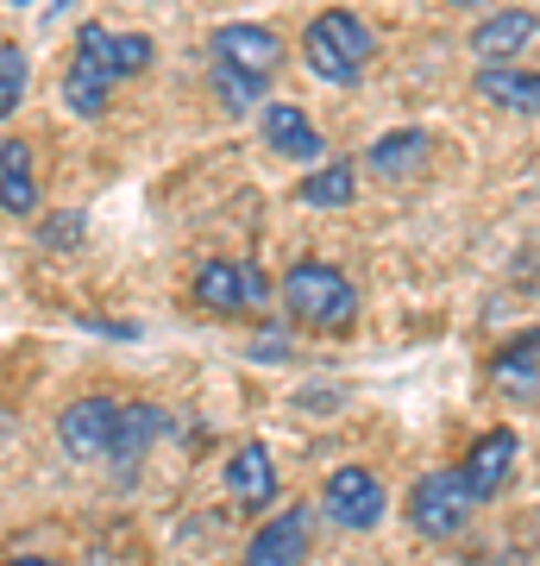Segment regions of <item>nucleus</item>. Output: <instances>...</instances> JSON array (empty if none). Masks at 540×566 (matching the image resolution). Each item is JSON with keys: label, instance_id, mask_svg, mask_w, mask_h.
Returning a JSON list of instances; mask_svg holds the SVG:
<instances>
[{"label": "nucleus", "instance_id": "nucleus-1", "mask_svg": "<svg viewBox=\"0 0 540 566\" xmlns=\"http://www.w3.org/2000/svg\"><path fill=\"white\" fill-rule=\"evenodd\" d=\"M151 70V39L145 32H114V25H76V57L63 70V107L76 114V120H95L107 114V95H114V82L139 76Z\"/></svg>", "mask_w": 540, "mask_h": 566}, {"label": "nucleus", "instance_id": "nucleus-2", "mask_svg": "<svg viewBox=\"0 0 540 566\" xmlns=\"http://www.w3.org/2000/svg\"><path fill=\"white\" fill-rule=\"evenodd\" d=\"M283 308H289L301 327H315V334H346V327L359 322V290L346 283L340 264L301 259V264H289V277H283Z\"/></svg>", "mask_w": 540, "mask_h": 566}, {"label": "nucleus", "instance_id": "nucleus-3", "mask_svg": "<svg viewBox=\"0 0 540 566\" xmlns=\"http://www.w3.org/2000/svg\"><path fill=\"white\" fill-rule=\"evenodd\" d=\"M301 57H308V70H315L320 82L352 88V82H359V70L371 63V32H364L359 13L333 7V13H320V20L301 32Z\"/></svg>", "mask_w": 540, "mask_h": 566}, {"label": "nucleus", "instance_id": "nucleus-4", "mask_svg": "<svg viewBox=\"0 0 540 566\" xmlns=\"http://www.w3.org/2000/svg\"><path fill=\"white\" fill-rule=\"evenodd\" d=\"M472 510H478V497H472V485H465L459 472H427V479L409 491V523H415V535H427V542L465 535Z\"/></svg>", "mask_w": 540, "mask_h": 566}, {"label": "nucleus", "instance_id": "nucleus-5", "mask_svg": "<svg viewBox=\"0 0 540 566\" xmlns=\"http://www.w3.org/2000/svg\"><path fill=\"white\" fill-rule=\"evenodd\" d=\"M195 303L208 315H264L271 308V277L245 259H221L195 271Z\"/></svg>", "mask_w": 540, "mask_h": 566}, {"label": "nucleus", "instance_id": "nucleus-6", "mask_svg": "<svg viewBox=\"0 0 540 566\" xmlns=\"http://www.w3.org/2000/svg\"><path fill=\"white\" fill-rule=\"evenodd\" d=\"M320 510H327V523L340 528H378L383 523V485L378 472H364V465H340L327 491H320Z\"/></svg>", "mask_w": 540, "mask_h": 566}, {"label": "nucleus", "instance_id": "nucleus-7", "mask_svg": "<svg viewBox=\"0 0 540 566\" xmlns=\"http://www.w3.org/2000/svg\"><path fill=\"white\" fill-rule=\"evenodd\" d=\"M114 422H120V403L107 397H82V403L63 409L57 441L70 460H114Z\"/></svg>", "mask_w": 540, "mask_h": 566}, {"label": "nucleus", "instance_id": "nucleus-8", "mask_svg": "<svg viewBox=\"0 0 540 566\" xmlns=\"http://www.w3.org/2000/svg\"><path fill=\"white\" fill-rule=\"evenodd\" d=\"M214 63L221 70H240V76L252 82H271L277 76V63H283V39L277 32H264V25H221L214 32Z\"/></svg>", "mask_w": 540, "mask_h": 566}, {"label": "nucleus", "instance_id": "nucleus-9", "mask_svg": "<svg viewBox=\"0 0 540 566\" xmlns=\"http://www.w3.org/2000/svg\"><path fill=\"white\" fill-rule=\"evenodd\" d=\"M308 542H315V510L289 504L277 523H264L245 547V566H301L308 560Z\"/></svg>", "mask_w": 540, "mask_h": 566}, {"label": "nucleus", "instance_id": "nucleus-10", "mask_svg": "<svg viewBox=\"0 0 540 566\" xmlns=\"http://www.w3.org/2000/svg\"><path fill=\"white\" fill-rule=\"evenodd\" d=\"M516 460H521V441H516V428H490V434H478L472 441V453H465L459 465V479L472 485V497H497L509 479H516Z\"/></svg>", "mask_w": 540, "mask_h": 566}, {"label": "nucleus", "instance_id": "nucleus-11", "mask_svg": "<svg viewBox=\"0 0 540 566\" xmlns=\"http://www.w3.org/2000/svg\"><path fill=\"white\" fill-rule=\"evenodd\" d=\"M534 39H540V20L521 13V7H509V13H490V20L472 32V57L478 63H516Z\"/></svg>", "mask_w": 540, "mask_h": 566}, {"label": "nucleus", "instance_id": "nucleus-12", "mask_svg": "<svg viewBox=\"0 0 540 566\" xmlns=\"http://www.w3.org/2000/svg\"><path fill=\"white\" fill-rule=\"evenodd\" d=\"M271 491H277V460H271V447L245 441L240 453L226 460V497H233L240 510H264Z\"/></svg>", "mask_w": 540, "mask_h": 566}, {"label": "nucleus", "instance_id": "nucleus-13", "mask_svg": "<svg viewBox=\"0 0 540 566\" xmlns=\"http://www.w3.org/2000/svg\"><path fill=\"white\" fill-rule=\"evenodd\" d=\"M434 158V139L421 133V126H396V133H383L378 145H371V177L378 182H409V177H421V164Z\"/></svg>", "mask_w": 540, "mask_h": 566}, {"label": "nucleus", "instance_id": "nucleus-14", "mask_svg": "<svg viewBox=\"0 0 540 566\" xmlns=\"http://www.w3.org/2000/svg\"><path fill=\"white\" fill-rule=\"evenodd\" d=\"M478 95L502 114H540V70H516V63H484Z\"/></svg>", "mask_w": 540, "mask_h": 566}, {"label": "nucleus", "instance_id": "nucleus-15", "mask_svg": "<svg viewBox=\"0 0 540 566\" xmlns=\"http://www.w3.org/2000/svg\"><path fill=\"white\" fill-rule=\"evenodd\" d=\"M258 133H264V145L277 151V158H320V133H315V120L301 114V107H289V102H271L264 107V120H258Z\"/></svg>", "mask_w": 540, "mask_h": 566}, {"label": "nucleus", "instance_id": "nucleus-16", "mask_svg": "<svg viewBox=\"0 0 540 566\" xmlns=\"http://www.w3.org/2000/svg\"><path fill=\"white\" fill-rule=\"evenodd\" d=\"M0 208L39 214V177H32V145L25 139H0Z\"/></svg>", "mask_w": 540, "mask_h": 566}, {"label": "nucleus", "instance_id": "nucleus-17", "mask_svg": "<svg viewBox=\"0 0 540 566\" xmlns=\"http://www.w3.org/2000/svg\"><path fill=\"white\" fill-rule=\"evenodd\" d=\"M490 385L509 390V397H534L540 390V327H528L516 346H502L490 359Z\"/></svg>", "mask_w": 540, "mask_h": 566}, {"label": "nucleus", "instance_id": "nucleus-18", "mask_svg": "<svg viewBox=\"0 0 540 566\" xmlns=\"http://www.w3.org/2000/svg\"><path fill=\"white\" fill-rule=\"evenodd\" d=\"M158 434H170V416L151 403H120V422H114V460H139L145 447L158 441Z\"/></svg>", "mask_w": 540, "mask_h": 566}, {"label": "nucleus", "instance_id": "nucleus-19", "mask_svg": "<svg viewBox=\"0 0 540 566\" xmlns=\"http://www.w3.org/2000/svg\"><path fill=\"white\" fill-rule=\"evenodd\" d=\"M352 196H359V170L352 164H327V170H315L301 182V202L308 208H346Z\"/></svg>", "mask_w": 540, "mask_h": 566}, {"label": "nucleus", "instance_id": "nucleus-20", "mask_svg": "<svg viewBox=\"0 0 540 566\" xmlns=\"http://www.w3.org/2000/svg\"><path fill=\"white\" fill-rule=\"evenodd\" d=\"M20 95H25V51L20 44H0V120H13Z\"/></svg>", "mask_w": 540, "mask_h": 566}, {"label": "nucleus", "instance_id": "nucleus-21", "mask_svg": "<svg viewBox=\"0 0 540 566\" xmlns=\"http://www.w3.org/2000/svg\"><path fill=\"white\" fill-rule=\"evenodd\" d=\"M214 88H221V102L233 107V114H245V107L264 102V82L240 76V70H221V63H214Z\"/></svg>", "mask_w": 540, "mask_h": 566}, {"label": "nucleus", "instance_id": "nucleus-22", "mask_svg": "<svg viewBox=\"0 0 540 566\" xmlns=\"http://www.w3.org/2000/svg\"><path fill=\"white\" fill-rule=\"evenodd\" d=\"M44 240L51 245H76L82 240V214H51V221H44Z\"/></svg>", "mask_w": 540, "mask_h": 566}, {"label": "nucleus", "instance_id": "nucleus-23", "mask_svg": "<svg viewBox=\"0 0 540 566\" xmlns=\"http://www.w3.org/2000/svg\"><path fill=\"white\" fill-rule=\"evenodd\" d=\"M7 566H51V560H7Z\"/></svg>", "mask_w": 540, "mask_h": 566}, {"label": "nucleus", "instance_id": "nucleus-24", "mask_svg": "<svg viewBox=\"0 0 540 566\" xmlns=\"http://www.w3.org/2000/svg\"><path fill=\"white\" fill-rule=\"evenodd\" d=\"M459 7H484V0H459Z\"/></svg>", "mask_w": 540, "mask_h": 566}, {"label": "nucleus", "instance_id": "nucleus-25", "mask_svg": "<svg viewBox=\"0 0 540 566\" xmlns=\"http://www.w3.org/2000/svg\"><path fill=\"white\" fill-rule=\"evenodd\" d=\"M63 7H70V0H57V13H63Z\"/></svg>", "mask_w": 540, "mask_h": 566}]
</instances>
